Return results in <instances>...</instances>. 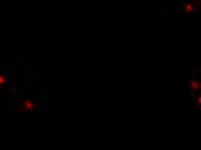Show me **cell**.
Masks as SVG:
<instances>
[{
    "instance_id": "6da1fadb",
    "label": "cell",
    "mask_w": 201,
    "mask_h": 150,
    "mask_svg": "<svg viewBox=\"0 0 201 150\" xmlns=\"http://www.w3.org/2000/svg\"><path fill=\"white\" fill-rule=\"evenodd\" d=\"M188 89L192 94L198 92L201 89L200 81L196 77H192L188 82Z\"/></svg>"
},
{
    "instance_id": "7a4b0ae2",
    "label": "cell",
    "mask_w": 201,
    "mask_h": 150,
    "mask_svg": "<svg viewBox=\"0 0 201 150\" xmlns=\"http://www.w3.org/2000/svg\"><path fill=\"white\" fill-rule=\"evenodd\" d=\"M21 107L24 110L27 111V112H31L34 110L36 107V103L34 102L33 100L30 99V98H25L22 101L21 103Z\"/></svg>"
},
{
    "instance_id": "3957f363",
    "label": "cell",
    "mask_w": 201,
    "mask_h": 150,
    "mask_svg": "<svg viewBox=\"0 0 201 150\" xmlns=\"http://www.w3.org/2000/svg\"><path fill=\"white\" fill-rule=\"evenodd\" d=\"M194 10V6H193V3L191 2V1H186L185 3H184V11L186 13H193Z\"/></svg>"
},
{
    "instance_id": "277c9868",
    "label": "cell",
    "mask_w": 201,
    "mask_h": 150,
    "mask_svg": "<svg viewBox=\"0 0 201 150\" xmlns=\"http://www.w3.org/2000/svg\"><path fill=\"white\" fill-rule=\"evenodd\" d=\"M6 82H7L6 75H5V74L3 72H1V74H0V85L1 86L4 85L6 83Z\"/></svg>"
},
{
    "instance_id": "5b68a950",
    "label": "cell",
    "mask_w": 201,
    "mask_h": 150,
    "mask_svg": "<svg viewBox=\"0 0 201 150\" xmlns=\"http://www.w3.org/2000/svg\"><path fill=\"white\" fill-rule=\"evenodd\" d=\"M195 101H196V107H197V109L198 110H201V94L200 95H198L196 96Z\"/></svg>"
},
{
    "instance_id": "8992f818",
    "label": "cell",
    "mask_w": 201,
    "mask_h": 150,
    "mask_svg": "<svg viewBox=\"0 0 201 150\" xmlns=\"http://www.w3.org/2000/svg\"><path fill=\"white\" fill-rule=\"evenodd\" d=\"M200 72H201V67H200Z\"/></svg>"
}]
</instances>
